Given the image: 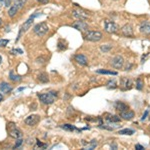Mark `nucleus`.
I'll use <instances>...</instances> for the list:
<instances>
[{
	"mask_svg": "<svg viewBox=\"0 0 150 150\" xmlns=\"http://www.w3.org/2000/svg\"><path fill=\"white\" fill-rule=\"evenodd\" d=\"M38 97L42 103L49 105V104H52L53 102L55 101V99H56L57 97V93L56 92L51 91V92H48V93L38 94Z\"/></svg>",
	"mask_w": 150,
	"mask_h": 150,
	"instance_id": "f257e3e1",
	"label": "nucleus"
},
{
	"mask_svg": "<svg viewBox=\"0 0 150 150\" xmlns=\"http://www.w3.org/2000/svg\"><path fill=\"white\" fill-rule=\"evenodd\" d=\"M7 130L9 133V136L14 139H18L22 136V132L19 128L16 127V125L13 122H9L7 124Z\"/></svg>",
	"mask_w": 150,
	"mask_h": 150,
	"instance_id": "f03ea898",
	"label": "nucleus"
},
{
	"mask_svg": "<svg viewBox=\"0 0 150 150\" xmlns=\"http://www.w3.org/2000/svg\"><path fill=\"white\" fill-rule=\"evenodd\" d=\"M48 30H49V27H48V24H47L46 22H41V23L36 24L33 28L34 33H35L37 36H40V37L45 35V34L48 32Z\"/></svg>",
	"mask_w": 150,
	"mask_h": 150,
	"instance_id": "7ed1b4c3",
	"label": "nucleus"
},
{
	"mask_svg": "<svg viewBox=\"0 0 150 150\" xmlns=\"http://www.w3.org/2000/svg\"><path fill=\"white\" fill-rule=\"evenodd\" d=\"M85 39L92 42H97L102 39V33L99 31H88L85 34Z\"/></svg>",
	"mask_w": 150,
	"mask_h": 150,
	"instance_id": "20e7f679",
	"label": "nucleus"
},
{
	"mask_svg": "<svg viewBox=\"0 0 150 150\" xmlns=\"http://www.w3.org/2000/svg\"><path fill=\"white\" fill-rule=\"evenodd\" d=\"M104 28H105V31L108 32V33H115L119 29L118 25L115 22L111 21V20H106L104 22Z\"/></svg>",
	"mask_w": 150,
	"mask_h": 150,
	"instance_id": "39448f33",
	"label": "nucleus"
},
{
	"mask_svg": "<svg viewBox=\"0 0 150 150\" xmlns=\"http://www.w3.org/2000/svg\"><path fill=\"white\" fill-rule=\"evenodd\" d=\"M39 120H40V116H39V115L32 114V115H29L28 117H26L24 122H25V124L28 125V126H34V125H36L39 122Z\"/></svg>",
	"mask_w": 150,
	"mask_h": 150,
	"instance_id": "423d86ee",
	"label": "nucleus"
},
{
	"mask_svg": "<svg viewBox=\"0 0 150 150\" xmlns=\"http://www.w3.org/2000/svg\"><path fill=\"white\" fill-rule=\"evenodd\" d=\"M111 65L115 69H121L124 65V59L122 56H115L111 60Z\"/></svg>",
	"mask_w": 150,
	"mask_h": 150,
	"instance_id": "0eeeda50",
	"label": "nucleus"
},
{
	"mask_svg": "<svg viewBox=\"0 0 150 150\" xmlns=\"http://www.w3.org/2000/svg\"><path fill=\"white\" fill-rule=\"evenodd\" d=\"M72 15L74 16L75 18H77L78 20H86L89 15H88L87 12L83 11L82 9H75L72 11Z\"/></svg>",
	"mask_w": 150,
	"mask_h": 150,
	"instance_id": "6e6552de",
	"label": "nucleus"
},
{
	"mask_svg": "<svg viewBox=\"0 0 150 150\" xmlns=\"http://www.w3.org/2000/svg\"><path fill=\"white\" fill-rule=\"evenodd\" d=\"M32 23H33V17L29 18V19L27 20V21L24 22V24L21 26V28H20V32H19V35H18V38L20 37V36L22 35V34L24 33V32H26L28 29H29L30 27L32 26Z\"/></svg>",
	"mask_w": 150,
	"mask_h": 150,
	"instance_id": "1a4fd4ad",
	"label": "nucleus"
},
{
	"mask_svg": "<svg viewBox=\"0 0 150 150\" xmlns=\"http://www.w3.org/2000/svg\"><path fill=\"white\" fill-rule=\"evenodd\" d=\"M72 26L77 30H80V31H87L88 30V25L83 21V20H78V21L74 22L72 24Z\"/></svg>",
	"mask_w": 150,
	"mask_h": 150,
	"instance_id": "9d476101",
	"label": "nucleus"
},
{
	"mask_svg": "<svg viewBox=\"0 0 150 150\" xmlns=\"http://www.w3.org/2000/svg\"><path fill=\"white\" fill-rule=\"evenodd\" d=\"M121 32L124 36L126 37H130V36H133V27L131 24H125L122 28H121Z\"/></svg>",
	"mask_w": 150,
	"mask_h": 150,
	"instance_id": "9b49d317",
	"label": "nucleus"
},
{
	"mask_svg": "<svg viewBox=\"0 0 150 150\" xmlns=\"http://www.w3.org/2000/svg\"><path fill=\"white\" fill-rule=\"evenodd\" d=\"M134 112L130 109L124 110V111H120V117L125 120H131V119L134 117Z\"/></svg>",
	"mask_w": 150,
	"mask_h": 150,
	"instance_id": "f8f14e48",
	"label": "nucleus"
},
{
	"mask_svg": "<svg viewBox=\"0 0 150 150\" xmlns=\"http://www.w3.org/2000/svg\"><path fill=\"white\" fill-rule=\"evenodd\" d=\"M140 32L144 34H150V22L144 21L140 24Z\"/></svg>",
	"mask_w": 150,
	"mask_h": 150,
	"instance_id": "ddd939ff",
	"label": "nucleus"
},
{
	"mask_svg": "<svg viewBox=\"0 0 150 150\" xmlns=\"http://www.w3.org/2000/svg\"><path fill=\"white\" fill-rule=\"evenodd\" d=\"M75 60L77 61V63H79L80 65H83V66H86L88 64V60L87 57L83 54H78L75 56Z\"/></svg>",
	"mask_w": 150,
	"mask_h": 150,
	"instance_id": "4468645a",
	"label": "nucleus"
},
{
	"mask_svg": "<svg viewBox=\"0 0 150 150\" xmlns=\"http://www.w3.org/2000/svg\"><path fill=\"white\" fill-rule=\"evenodd\" d=\"M12 90L11 85L7 83V82H2L0 83V91L3 92V93H8Z\"/></svg>",
	"mask_w": 150,
	"mask_h": 150,
	"instance_id": "2eb2a0df",
	"label": "nucleus"
},
{
	"mask_svg": "<svg viewBox=\"0 0 150 150\" xmlns=\"http://www.w3.org/2000/svg\"><path fill=\"white\" fill-rule=\"evenodd\" d=\"M115 109L119 110V111H124V110L129 109V107L125 103H123V102L118 101L115 103Z\"/></svg>",
	"mask_w": 150,
	"mask_h": 150,
	"instance_id": "dca6fc26",
	"label": "nucleus"
},
{
	"mask_svg": "<svg viewBox=\"0 0 150 150\" xmlns=\"http://www.w3.org/2000/svg\"><path fill=\"white\" fill-rule=\"evenodd\" d=\"M37 79H38V81L41 82V83H47V82L49 81L48 75H47L45 72L40 73V74L37 76Z\"/></svg>",
	"mask_w": 150,
	"mask_h": 150,
	"instance_id": "f3484780",
	"label": "nucleus"
},
{
	"mask_svg": "<svg viewBox=\"0 0 150 150\" xmlns=\"http://www.w3.org/2000/svg\"><path fill=\"white\" fill-rule=\"evenodd\" d=\"M17 11H18V8L16 7L15 5L11 6V7L9 8V10H8V15H9L10 17H14V16L16 15V13H17Z\"/></svg>",
	"mask_w": 150,
	"mask_h": 150,
	"instance_id": "a211bd4d",
	"label": "nucleus"
},
{
	"mask_svg": "<svg viewBox=\"0 0 150 150\" xmlns=\"http://www.w3.org/2000/svg\"><path fill=\"white\" fill-rule=\"evenodd\" d=\"M9 78H10V80H12L13 82H17V81H20V80H21V77H20L19 75H17V74L15 75L13 71H10Z\"/></svg>",
	"mask_w": 150,
	"mask_h": 150,
	"instance_id": "6ab92c4d",
	"label": "nucleus"
},
{
	"mask_svg": "<svg viewBox=\"0 0 150 150\" xmlns=\"http://www.w3.org/2000/svg\"><path fill=\"white\" fill-rule=\"evenodd\" d=\"M109 122H119L120 121V117L117 115H108V117H106Z\"/></svg>",
	"mask_w": 150,
	"mask_h": 150,
	"instance_id": "aec40b11",
	"label": "nucleus"
},
{
	"mask_svg": "<svg viewBox=\"0 0 150 150\" xmlns=\"http://www.w3.org/2000/svg\"><path fill=\"white\" fill-rule=\"evenodd\" d=\"M25 2L26 0H14V5H15L18 9H20V8H22L24 6Z\"/></svg>",
	"mask_w": 150,
	"mask_h": 150,
	"instance_id": "412c9836",
	"label": "nucleus"
},
{
	"mask_svg": "<svg viewBox=\"0 0 150 150\" xmlns=\"http://www.w3.org/2000/svg\"><path fill=\"white\" fill-rule=\"evenodd\" d=\"M135 131L133 129H129V128H126V129H122V130L119 131L120 134H124V135H132Z\"/></svg>",
	"mask_w": 150,
	"mask_h": 150,
	"instance_id": "4be33fe9",
	"label": "nucleus"
},
{
	"mask_svg": "<svg viewBox=\"0 0 150 150\" xmlns=\"http://www.w3.org/2000/svg\"><path fill=\"white\" fill-rule=\"evenodd\" d=\"M97 73H100V74H107V75H117V72H115V71H108V70H103V69L97 70Z\"/></svg>",
	"mask_w": 150,
	"mask_h": 150,
	"instance_id": "5701e85b",
	"label": "nucleus"
},
{
	"mask_svg": "<svg viewBox=\"0 0 150 150\" xmlns=\"http://www.w3.org/2000/svg\"><path fill=\"white\" fill-rule=\"evenodd\" d=\"M97 146V142H96V140H92L91 142L89 143V144L87 145V147H85L84 149H89V150H93L95 147Z\"/></svg>",
	"mask_w": 150,
	"mask_h": 150,
	"instance_id": "b1692460",
	"label": "nucleus"
},
{
	"mask_svg": "<svg viewBox=\"0 0 150 150\" xmlns=\"http://www.w3.org/2000/svg\"><path fill=\"white\" fill-rule=\"evenodd\" d=\"M111 48H112V45H110V44H105V45H102L101 46V51L102 52H108L109 50H111Z\"/></svg>",
	"mask_w": 150,
	"mask_h": 150,
	"instance_id": "393cba45",
	"label": "nucleus"
},
{
	"mask_svg": "<svg viewBox=\"0 0 150 150\" xmlns=\"http://www.w3.org/2000/svg\"><path fill=\"white\" fill-rule=\"evenodd\" d=\"M58 49L59 50H65L66 49V45H65V42L63 40H59V42H58Z\"/></svg>",
	"mask_w": 150,
	"mask_h": 150,
	"instance_id": "a878e982",
	"label": "nucleus"
},
{
	"mask_svg": "<svg viewBox=\"0 0 150 150\" xmlns=\"http://www.w3.org/2000/svg\"><path fill=\"white\" fill-rule=\"evenodd\" d=\"M61 127H62L63 129H65V130H68V131H73L75 129L74 127L70 124H63V125H61Z\"/></svg>",
	"mask_w": 150,
	"mask_h": 150,
	"instance_id": "bb28decb",
	"label": "nucleus"
},
{
	"mask_svg": "<svg viewBox=\"0 0 150 150\" xmlns=\"http://www.w3.org/2000/svg\"><path fill=\"white\" fill-rule=\"evenodd\" d=\"M136 88L138 90H142L143 88V83H142V80L139 78V79H137V82H136Z\"/></svg>",
	"mask_w": 150,
	"mask_h": 150,
	"instance_id": "cd10ccee",
	"label": "nucleus"
},
{
	"mask_svg": "<svg viewBox=\"0 0 150 150\" xmlns=\"http://www.w3.org/2000/svg\"><path fill=\"white\" fill-rule=\"evenodd\" d=\"M107 86H108V88H115L116 87V82H115V80L113 79V80H110L109 82H108V84H107Z\"/></svg>",
	"mask_w": 150,
	"mask_h": 150,
	"instance_id": "c85d7f7f",
	"label": "nucleus"
},
{
	"mask_svg": "<svg viewBox=\"0 0 150 150\" xmlns=\"http://www.w3.org/2000/svg\"><path fill=\"white\" fill-rule=\"evenodd\" d=\"M8 42H9V40H7V39H0V47L6 46L8 44Z\"/></svg>",
	"mask_w": 150,
	"mask_h": 150,
	"instance_id": "c756f323",
	"label": "nucleus"
},
{
	"mask_svg": "<svg viewBox=\"0 0 150 150\" xmlns=\"http://www.w3.org/2000/svg\"><path fill=\"white\" fill-rule=\"evenodd\" d=\"M124 81H125V83H124L125 87H126V88H130V86H131V80L128 79V78H126V79H124Z\"/></svg>",
	"mask_w": 150,
	"mask_h": 150,
	"instance_id": "7c9ffc66",
	"label": "nucleus"
},
{
	"mask_svg": "<svg viewBox=\"0 0 150 150\" xmlns=\"http://www.w3.org/2000/svg\"><path fill=\"white\" fill-rule=\"evenodd\" d=\"M16 140H17V142H16L15 145H14V148H18V147H19L20 145L22 144V142H23V140H22V139H20V138L16 139Z\"/></svg>",
	"mask_w": 150,
	"mask_h": 150,
	"instance_id": "2f4dec72",
	"label": "nucleus"
},
{
	"mask_svg": "<svg viewBox=\"0 0 150 150\" xmlns=\"http://www.w3.org/2000/svg\"><path fill=\"white\" fill-rule=\"evenodd\" d=\"M11 2H12V0H3V4L6 6V7L11 5Z\"/></svg>",
	"mask_w": 150,
	"mask_h": 150,
	"instance_id": "473e14b6",
	"label": "nucleus"
},
{
	"mask_svg": "<svg viewBox=\"0 0 150 150\" xmlns=\"http://www.w3.org/2000/svg\"><path fill=\"white\" fill-rule=\"evenodd\" d=\"M44 60H45V59L43 58V57H38V58L36 59V62L41 63V64H42V63H44Z\"/></svg>",
	"mask_w": 150,
	"mask_h": 150,
	"instance_id": "72a5a7b5",
	"label": "nucleus"
},
{
	"mask_svg": "<svg viewBox=\"0 0 150 150\" xmlns=\"http://www.w3.org/2000/svg\"><path fill=\"white\" fill-rule=\"evenodd\" d=\"M135 148L138 149V150H142V149H144V147H143L142 145H140V144H136L135 145Z\"/></svg>",
	"mask_w": 150,
	"mask_h": 150,
	"instance_id": "f704fd0d",
	"label": "nucleus"
},
{
	"mask_svg": "<svg viewBox=\"0 0 150 150\" xmlns=\"http://www.w3.org/2000/svg\"><path fill=\"white\" fill-rule=\"evenodd\" d=\"M39 3H42V4H46L49 2V0H37Z\"/></svg>",
	"mask_w": 150,
	"mask_h": 150,
	"instance_id": "c9c22d12",
	"label": "nucleus"
},
{
	"mask_svg": "<svg viewBox=\"0 0 150 150\" xmlns=\"http://www.w3.org/2000/svg\"><path fill=\"white\" fill-rule=\"evenodd\" d=\"M148 112H149V111H148V110H147V111L145 112V114L143 115V117H142V119H143V120H144V119L146 118V116H147V114H148Z\"/></svg>",
	"mask_w": 150,
	"mask_h": 150,
	"instance_id": "e433bc0d",
	"label": "nucleus"
},
{
	"mask_svg": "<svg viewBox=\"0 0 150 150\" xmlns=\"http://www.w3.org/2000/svg\"><path fill=\"white\" fill-rule=\"evenodd\" d=\"M2 4H3V0H0V8H1Z\"/></svg>",
	"mask_w": 150,
	"mask_h": 150,
	"instance_id": "4c0bfd02",
	"label": "nucleus"
},
{
	"mask_svg": "<svg viewBox=\"0 0 150 150\" xmlns=\"http://www.w3.org/2000/svg\"><path fill=\"white\" fill-rule=\"evenodd\" d=\"M2 99H3V96H2V94L0 93V101H1Z\"/></svg>",
	"mask_w": 150,
	"mask_h": 150,
	"instance_id": "58836bf2",
	"label": "nucleus"
},
{
	"mask_svg": "<svg viewBox=\"0 0 150 150\" xmlns=\"http://www.w3.org/2000/svg\"><path fill=\"white\" fill-rule=\"evenodd\" d=\"M1 62H2V57H1V55H0V64H1Z\"/></svg>",
	"mask_w": 150,
	"mask_h": 150,
	"instance_id": "ea45409f",
	"label": "nucleus"
},
{
	"mask_svg": "<svg viewBox=\"0 0 150 150\" xmlns=\"http://www.w3.org/2000/svg\"><path fill=\"white\" fill-rule=\"evenodd\" d=\"M2 25V20H1V18H0V26Z\"/></svg>",
	"mask_w": 150,
	"mask_h": 150,
	"instance_id": "a19ab883",
	"label": "nucleus"
}]
</instances>
